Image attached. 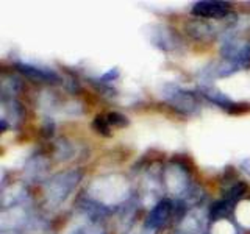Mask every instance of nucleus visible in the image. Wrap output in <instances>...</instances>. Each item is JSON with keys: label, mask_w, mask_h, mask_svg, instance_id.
Returning <instances> with one entry per match:
<instances>
[{"label": "nucleus", "mask_w": 250, "mask_h": 234, "mask_svg": "<svg viewBox=\"0 0 250 234\" xmlns=\"http://www.w3.org/2000/svg\"><path fill=\"white\" fill-rule=\"evenodd\" d=\"M80 179L82 172L78 170L66 172V174H60L50 178L49 183L45 184V197L49 203H52L53 206L61 205L70 195V192L74 191V187L78 184Z\"/></svg>", "instance_id": "nucleus-1"}, {"label": "nucleus", "mask_w": 250, "mask_h": 234, "mask_svg": "<svg viewBox=\"0 0 250 234\" xmlns=\"http://www.w3.org/2000/svg\"><path fill=\"white\" fill-rule=\"evenodd\" d=\"M163 98L166 100L177 113L189 116L194 114L199 109V98L192 91H188L185 88L174 83H167L163 86Z\"/></svg>", "instance_id": "nucleus-2"}, {"label": "nucleus", "mask_w": 250, "mask_h": 234, "mask_svg": "<svg viewBox=\"0 0 250 234\" xmlns=\"http://www.w3.org/2000/svg\"><path fill=\"white\" fill-rule=\"evenodd\" d=\"M16 70L22 74L28 80L35 83H47V84H57L61 81V77L58 72H55L53 69L49 67H41L30 64V62H18L16 64Z\"/></svg>", "instance_id": "nucleus-3"}, {"label": "nucleus", "mask_w": 250, "mask_h": 234, "mask_svg": "<svg viewBox=\"0 0 250 234\" xmlns=\"http://www.w3.org/2000/svg\"><path fill=\"white\" fill-rule=\"evenodd\" d=\"M191 13L202 19H225L231 13V5L221 0H202L194 3Z\"/></svg>", "instance_id": "nucleus-4"}, {"label": "nucleus", "mask_w": 250, "mask_h": 234, "mask_svg": "<svg viewBox=\"0 0 250 234\" xmlns=\"http://www.w3.org/2000/svg\"><path fill=\"white\" fill-rule=\"evenodd\" d=\"M172 211H174V203L167 198L160 200L150 211V214L147 215L144 228L147 231H155V230H158L160 226L166 225L172 215Z\"/></svg>", "instance_id": "nucleus-5"}, {"label": "nucleus", "mask_w": 250, "mask_h": 234, "mask_svg": "<svg viewBox=\"0 0 250 234\" xmlns=\"http://www.w3.org/2000/svg\"><path fill=\"white\" fill-rule=\"evenodd\" d=\"M199 92L203 98H207L209 103H213L219 108H222L224 111H227L229 114L233 113L234 106H236V101H233L229 96H225L222 91H219L214 86H207L202 84L199 88Z\"/></svg>", "instance_id": "nucleus-6"}, {"label": "nucleus", "mask_w": 250, "mask_h": 234, "mask_svg": "<svg viewBox=\"0 0 250 234\" xmlns=\"http://www.w3.org/2000/svg\"><path fill=\"white\" fill-rule=\"evenodd\" d=\"M233 206H234V203L230 201L229 198H222L213 203L209 208V220L217 222V220H222V218H227L231 214Z\"/></svg>", "instance_id": "nucleus-7"}, {"label": "nucleus", "mask_w": 250, "mask_h": 234, "mask_svg": "<svg viewBox=\"0 0 250 234\" xmlns=\"http://www.w3.org/2000/svg\"><path fill=\"white\" fill-rule=\"evenodd\" d=\"M92 128L96 133H99V135L105 137H109L113 135V128H111V125H109L106 116H96V119L92 120Z\"/></svg>", "instance_id": "nucleus-8"}, {"label": "nucleus", "mask_w": 250, "mask_h": 234, "mask_svg": "<svg viewBox=\"0 0 250 234\" xmlns=\"http://www.w3.org/2000/svg\"><path fill=\"white\" fill-rule=\"evenodd\" d=\"M246 192H247V184L242 183V181H238L229 189V192H227V195H225V198H229L230 201H233L234 205H236V201L244 197Z\"/></svg>", "instance_id": "nucleus-9"}, {"label": "nucleus", "mask_w": 250, "mask_h": 234, "mask_svg": "<svg viewBox=\"0 0 250 234\" xmlns=\"http://www.w3.org/2000/svg\"><path fill=\"white\" fill-rule=\"evenodd\" d=\"M106 119H108L109 125H111V128H125V127H128V125H130L128 117L121 114V113H117V111L108 113Z\"/></svg>", "instance_id": "nucleus-10"}, {"label": "nucleus", "mask_w": 250, "mask_h": 234, "mask_svg": "<svg viewBox=\"0 0 250 234\" xmlns=\"http://www.w3.org/2000/svg\"><path fill=\"white\" fill-rule=\"evenodd\" d=\"M119 75H121V72H119V69H109L108 72H105L104 75H102L100 78H99V83H102V84H109L111 81H114V80H117L119 78Z\"/></svg>", "instance_id": "nucleus-11"}, {"label": "nucleus", "mask_w": 250, "mask_h": 234, "mask_svg": "<svg viewBox=\"0 0 250 234\" xmlns=\"http://www.w3.org/2000/svg\"><path fill=\"white\" fill-rule=\"evenodd\" d=\"M241 167L244 169L246 174H249V175H250V158L242 159V161H241Z\"/></svg>", "instance_id": "nucleus-12"}, {"label": "nucleus", "mask_w": 250, "mask_h": 234, "mask_svg": "<svg viewBox=\"0 0 250 234\" xmlns=\"http://www.w3.org/2000/svg\"><path fill=\"white\" fill-rule=\"evenodd\" d=\"M72 234H89V231H86L84 228H77Z\"/></svg>", "instance_id": "nucleus-13"}]
</instances>
